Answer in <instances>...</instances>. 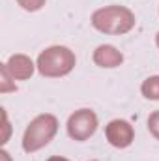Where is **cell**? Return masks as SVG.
Segmentation results:
<instances>
[{
  "label": "cell",
  "mask_w": 159,
  "mask_h": 161,
  "mask_svg": "<svg viewBox=\"0 0 159 161\" xmlns=\"http://www.w3.org/2000/svg\"><path fill=\"white\" fill-rule=\"evenodd\" d=\"M92 25L103 34L120 36L135 26V15L123 6H107L92 13Z\"/></svg>",
  "instance_id": "1"
},
{
  "label": "cell",
  "mask_w": 159,
  "mask_h": 161,
  "mask_svg": "<svg viewBox=\"0 0 159 161\" xmlns=\"http://www.w3.org/2000/svg\"><path fill=\"white\" fill-rule=\"evenodd\" d=\"M75 54L71 49L64 47V45H52L49 49H45L38 56V71L43 77H64L68 73L73 71L75 68Z\"/></svg>",
  "instance_id": "2"
},
{
  "label": "cell",
  "mask_w": 159,
  "mask_h": 161,
  "mask_svg": "<svg viewBox=\"0 0 159 161\" xmlns=\"http://www.w3.org/2000/svg\"><path fill=\"white\" fill-rule=\"evenodd\" d=\"M58 131V120L52 114H40L28 124L23 135V150L32 154L47 146Z\"/></svg>",
  "instance_id": "3"
},
{
  "label": "cell",
  "mask_w": 159,
  "mask_h": 161,
  "mask_svg": "<svg viewBox=\"0 0 159 161\" xmlns=\"http://www.w3.org/2000/svg\"><path fill=\"white\" fill-rule=\"evenodd\" d=\"M97 129V116L90 109L75 111L68 120V135L73 141H88Z\"/></svg>",
  "instance_id": "4"
},
{
  "label": "cell",
  "mask_w": 159,
  "mask_h": 161,
  "mask_svg": "<svg viewBox=\"0 0 159 161\" xmlns=\"http://www.w3.org/2000/svg\"><path fill=\"white\" fill-rule=\"evenodd\" d=\"M105 135H107V141L114 148H127L133 142V139H135L133 125L125 120L109 122V125L105 127Z\"/></svg>",
  "instance_id": "5"
},
{
  "label": "cell",
  "mask_w": 159,
  "mask_h": 161,
  "mask_svg": "<svg viewBox=\"0 0 159 161\" xmlns=\"http://www.w3.org/2000/svg\"><path fill=\"white\" fill-rule=\"evenodd\" d=\"M6 68H8V71L11 73L13 79L26 80L32 77L34 68H38V66H34V62L26 54H11L9 60L6 62Z\"/></svg>",
  "instance_id": "6"
},
{
  "label": "cell",
  "mask_w": 159,
  "mask_h": 161,
  "mask_svg": "<svg viewBox=\"0 0 159 161\" xmlns=\"http://www.w3.org/2000/svg\"><path fill=\"white\" fill-rule=\"evenodd\" d=\"M94 62L99 68H118L123 62V54L112 45H99L94 51Z\"/></svg>",
  "instance_id": "7"
},
{
  "label": "cell",
  "mask_w": 159,
  "mask_h": 161,
  "mask_svg": "<svg viewBox=\"0 0 159 161\" xmlns=\"http://www.w3.org/2000/svg\"><path fill=\"white\" fill-rule=\"evenodd\" d=\"M140 92H142V96H144L146 99H154V101H157L159 99V75L148 77V79L142 82Z\"/></svg>",
  "instance_id": "8"
},
{
  "label": "cell",
  "mask_w": 159,
  "mask_h": 161,
  "mask_svg": "<svg viewBox=\"0 0 159 161\" xmlns=\"http://www.w3.org/2000/svg\"><path fill=\"white\" fill-rule=\"evenodd\" d=\"M0 92L2 94H6V92H15L17 90V86H15V82H11V80H15L11 77V73L8 71V68H6V64H2V68H0Z\"/></svg>",
  "instance_id": "9"
},
{
  "label": "cell",
  "mask_w": 159,
  "mask_h": 161,
  "mask_svg": "<svg viewBox=\"0 0 159 161\" xmlns=\"http://www.w3.org/2000/svg\"><path fill=\"white\" fill-rule=\"evenodd\" d=\"M17 2H19V6H21L23 9H26V11H38V9H41V8L45 6L47 0H17Z\"/></svg>",
  "instance_id": "10"
},
{
  "label": "cell",
  "mask_w": 159,
  "mask_h": 161,
  "mask_svg": "<svg viewBox=\"0 0 159 161\" xmlns=\"http://www.w3.org/2000/svg\"><path fill=\"white\" fill-rule=\"evenodd\" d=\"M148 129H150V133L159 141V111H154L148 116Z\"/></svg>",
  "instance_id": "11"
},
{
  "label": "cell",
  "mask_w": 159,
  "mask_h": 161,
  "mask_svg": "<svg viewBox=\"0 0 159 161\" xmlns=\"http://www.w3.org/2000/svg\"><path fill=\"white\" fill-rule=\"evenodd\" d=\"M0 159L2 161H9V154L6 150H0Z\"/></svg>",
  "instance_id": "12"
},
{
  "label": "cell",
  "mask_w": 159,
  "mask_h": 161,
  "mask_svg": "<svg viewBox=\"0 0 159 161\" xmlns=\"http://www.w3.org/2000/svg\"><path fill=\"white\" fill-rule=\"evenodd\" d=\"M47 161H69V159H66V158H60V156H52V158H49Z\"/></svg>",
  "instance_id": "13"
},
{
  "label": "cell",
  "mask_w": 159,
  "mask_h": 161,
  "mask_svg": "<svg viewBox=\"0 0 159 161\" xmlns=\"http://www.w3.org/2000/svg\"><path fill=\"white\" fill-rule=\"evenodd\" d=\"M156 43H157V47H159V32H157V38H156Z\"/></svg>",
  "instance_id": "14"
}]
</instances>
